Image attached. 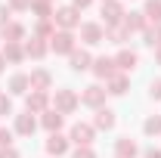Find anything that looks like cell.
Returning <instances> with one entry per match:
<instances>
[{
    "label": "cell",
    "instance_id": "9a60e30c",
    "mask_svg": "<svg viewBox=\"0 0 161 158\" xmlns=\"http://www.w3.org/2000/svg\"><path fill=\"white\" fill-rule=\"evenodd\" d=\"M25 53L34 56V59H40V56L47 53V47H43V40H40V37H31V40H28V47H25Z\"/></svg>",
    "mask_w": 161,
    "mask_h": 158
},
{
    "label": "cell",
    "instance_id": "5b68a950",
    "mask_svg": "<svg viewBox=\"0 0 161 158\" xmlns=\"http://www.w3.org/2000/svg\"><path fill=\"white\" fill-rule=\"evenodd\" d=\"M56 22H59L62 28H75V25H78V9H75V6L59 9V13H56Z\"/></svg>",
    "mask_w": 161,
    "mask_h": 158
},
{
    "label": "cell",
    "instance_id": "484cf974",
    "mask_svg": "<svg viewBox=\"0 0 161 158\" xmlns=\"http://www.w3.org/2000/svg\"><path fill=\"white\" fill-rule=\"evenodd\" d=\"M146 133H161V118H149L146 121Z\"/></svg>",
    "mask_w": 161,
    "mask_h": 158
},
{
    "label": "cell",
    "instance_id": "f546056e",
    "mask_svg": "<svg viewBox=\"0 0 161 158\" xmlns=\"http://www.w3.org/2000/svg\"><path fill=\"white\" fill-rule=\"evenodd\" d=\"M75 158H96V155H93V152L84 146V149H78V152H75Z\"/></svg>",
    "mask_w": 161,
    "mask_h": 158
},
{
    "label": "cell",
    "instance_id": "ffe728a7",
    "mask_svg": "<svg viewBox=\"0 0 161 158\" xmlns=\"http://www.w3.org/2000/svg\"><path fill=\"white\" fill-rule=\"evenodd\" d=\"M71 68H75V71L90 68V56H87V53H71Z\"/></svg>",
    "mask_w": 161,
    "mask_h": 158
},
{
    "label": "cell",
    "instance_id": "3957f363",
    "mask_svg": "<svg viewBox=\"0 0 161 158\" xmlns=\"http://www.w3.org/2000/svg\"><path fill=\"white\" fill-rule=\"evenodd\" d=\"M71 139H75L78 146H90V143H93V127H90V124H75V127H71Z\"/></svg>",
    "mask_w": 161,
    "mask_h": 158
},
{
    "label": "cell",
    "instance_id": "7c38bea8",
    "mask_svg": "<svg viewBox=\"0 0 161 158\" xmlns=\"http://www.w3.org/2000/svg\"><path fill=\"white\" fill-rule=\"evenodd\" d=\"M28 81H31V87L40 90V93H47V90H50V75H47V71H34Z\"/></svg>",
    "mask_w": 161,
    "mask_h": 158
},
{
    "label": "cell",
    "instance_id": "9c48e42d",
    "mask_svg": "<svg viewBox=\"0 0 161 158\" xmlns=\"http://www.w3.org/2000/svg\"><path fill=\"white\" fill-rule=\"evenodd\" d=\"M93 71H96L99 78H112V75H115V59H105V56H102V59H96Z\"/></svg>",
    "mask_w": 161,
    "mask_h": 158
},
{
    "label": "cell",
    "instance_id": "836d02e7",
    "mask_svg": "<svg viewBox=\"0 0 161 158\" xmlns=\"http://www.w3.org/2000/svg\"><path fill=\"white\" fill-rule=\"evenodd\" d=\"M84 6H90V0H75V9H84Z\"/></svg>",
    "mask_w": 161,
    "mask_h": 158
},
{
    "label": "cell",
    "instance_id": "f35d334b",
    "mask_svg": "<svg viewBox=\"0 0 161 158\" xmlns=\"http://www.w3.org/2000/svg\"><path fill=\"white\" fill-rule=\"evenodd\" d=\"M108 3H115V0H108Z\"/></svg>",
    "mask_w": 161,
    "mask_h": 158
},
{
    "label": "cell",
    "instance_id": "52a82bcc",
    "mask_svg": "<svg viewBox=\"0 0 161 158\" xmlns=\"http://www.w3.org/2000/svg\"><path fill=\"white\" fill-rule=\"evenodd\" d=\"M80 37L87 40V43H99L102 40V28L93 25V22H90V25H80Z\"/></svg>",
    "mask_w": 161,
    "mask_h": 158
},
{
    "label": "cell",
    "instance_id": "8fae6325",
    "mask_svg": "<svg viewBox=\"0 0 161 158\" xmlns=\"http://www.w3.org/2000/svg\"><path fill=\"white\" fill-rule=\"evenodd\" d=\"M115 65H118L121 71H130V68L136 65V53H130V50H124V53H118V59H115Z\"/></svg>",
    "mask_w": 161,
    "mask_h": 158
},
{
    "label": "cell",
    "instance_id": "ac0fdd59",
    "mask_svg": "<svg viewBox=\"0 0 161 158\" xmlns=\"http://www.w3.org/2000/svg\"><path fill=\"white\" fill-rule=\"evenodd\" d=\"M22 47L19 43H6V50H3V59H9V62H22Z\"/></svg>",
    "mask_w": 161,
    "mask_h": 158
},
{
    "label": "cell",
    "instance_id": "44dd1931",
    "mask_svg": "<svg viewBox=\"0 0 161 158\" xmlns=\"http://www.w3.org/2000/svg\"><path fill=\"white\" fill-rule=\"evenodd\" d=\"M118 155L121 158H133L136 155V146H133L130 139H118Z\"/></svg>",
    "mask_w": 161,
    "mask_h": 158
},
{
    "label": "cell",
    "instance_id": "cb8c5ba5",
    "mask_svg": "<svg viewBox=\"0 0 161 158\" xmlns=\"http://www.w3.org/2000/svg\"><path fill=\"white\" fill-rule=\"evenodd\" d=\"M146 16L161 22V0H149V3H146Z\"/></svg>",
    "mask_w": 161,
    "mask_h": 158
},
{
    "label": "cell",
    "instance_id": "d590c367",
    "mask_svg": "<svg viewBox=\"0 0 161 158\" xmlns=\"http://www.w3.org/2000/svg\"><path fill=\"white\" fill-rule=\"evenodd\" d=\"M146 158H161V152H158V149H149V152H146Z\"/></svg>",
    "mask_w": 161,
    "mask_h": 158
},
{
    "label": "cell",
    "instance_id": "7a4b0ae2",
    "mask_svg": "<svg viewBox=\"0 0 161 158\" xmlns=\"http://www.w3.org/2000/svg\"><path fill=\"white\" fill-rule=\"evenodd\" d=\"M53 50H56V53H75V37H71V31L53 34Z\"/></svg>",
    "mask_w": 161,
    "mask_h": 158
},
{
    "label": "cell",
    "instance_id": "74e56055",
    "mask_svg": "<svg viewBox=\"0 0 161 158\" xmlns=\"http://www.w3.org/2000/svg\"><path fill=\"white\" fill-rule=\"evenodd\" d=\"M158 59H161V50H158Z\"/></svg>",
    "mask_w": 161,
    "mask_h": 158
},
{
    "label": "cell",
    "instance_id": "e575fe53",
    "mask_svg": "<svg viewBox=\"0 0 161 158\" xmlns=\"http://www.w3.org/2000/svg\"><path fill=\"white\" fill-rule=\"evenodd\" d=\"M0 158H19V155H16L13 149H6V152H0Z\"/></svg>",
    "mask_w": 161,
    "mask_h": 158
},
{
    "label": "cell",
    "instance_id": "8992f818",
    "mask_svg": "<svg viewBox=\"0 0 161 158\" xmlns=\"http://www.w3.org/2000/svg\"><path fill=\"white\" fill-rule=\"evenodd\" d=\"M121 16H124V13H121L118 3H105V6H102V19H105V25H118Z\"/></svg>",
    "mask_w": 161,
    "mask_h": 158
},
{
    "label": "cell",
    "instance_id": "ba28073f",
    "mask_svg": "<svg viewBox=\"0 0 161 158\" xmlns=\"http://www.w3.org/2000/svg\"><path fill=\"white\" fill-rule=\"evenodd\" d=\"M65 149H68V139L59 137V133H53V137L47 139V152H50V155H62Z\"/></svg>",
    "mask_w": 161,
    "mask_h": 158
},
{
    "label": "cell",
    "instance_id": "2e32d148",
    "mask_svg": "<svg viewBox=\"0 0 161 158\" xmlns=\"http://www.w3.org/2000/svg\"><path fill=\"white\" fill-rule=\"evenodd\" d=\"M43 127L56 133V130L62 127V115H59V112H47V115H43Z\"/></svg>",
    "mask_w": 161,
    "mask_h": 158
},
{
    "label": "cell",
    "instance_id": "8d00e7d4",
    "mask_svg": "<svg viewBox=\"0 0 161 158\" xmlns=\"http://www.w3.org/2000/svg\"><path fill=\"white\" fill-rule=\"evenodd\" d=\"M0 68H3V56H0Z\"/></svg>",
    "mask_w": 161,
    "mask_h": 158
},
{
    "label": "cell",
    "instance_id": "277c9868",
    "mask_svg": "<svg viewBox=\"0 0 161 158\" xmlns=\"http://www.w3.org/2000/svg\"><path fill=\"white\" fill-rule=\"evenodd\" d=\"M105 93H108V90H102V87H87V90H84V96H80V102H84V105H93V109H96V105H102Z\"/></svg>",
    "mask_w": 161,
    "mask_h": 158
},
{
    "label": "cell",
    "instance_id": "d6986e66",
    "mask_svg": "<svg viewBox=\"0 0 161 158\" xmlns=\"http://www.w3.org/2000/svg\"><path fill=\"white\" fill-rule=\"evenodd\" d=\"M142 25H146V22H142V13H130V16L124 19V28H127V31H140Z\"/></svg>",
    "mask_w": 161,
    "mask_h": 158
},
{
    "label": "cell",
    "instance_id": "7402d4cb",
    "mask_svg": "<svg viewBox=\"0 0 161 158\" xmlns=\"http://www.w3.org/2000/svg\"><path fill=\"white\" fill-rule=\"evenodd\" d=\"M25 87H31V81L25 78V75H16V78L9 81V90L13 93H25Z\"/></svg>",
    "mask_w": 161,
    "mask_h": 158
},
{
    "label": "cell",
    "instance_id": "83f0119b",
    "mask_svg": "<svg viewBox=\"0 0 161 158\" xmlns=\"http://www.w3.org/2000/svg\"><path fill=\"white\" fill-rule=\"evenodd\" d=\"M0 25H3V28L9 25V9H6V6H0Z\"/></svg>",
    "mask_w": 161,
    "mask_h": 158
},
{
    "label": "cell",
    "instance_id": "e0dca14e",
    "mask_svg": "<svg viewBox=\"0 0 161 158\" xmlns=\"http://www.w3.org/2000/svg\"><path fill=\"white\" fill-rule=\"evenodd\" d=\"M43 105H47V93H31V96H28V112H40V109H43Z\"/></svg>",
    "mask_w": 161,
    "mask_h": 158
},
{
    "label": "cell",
    "instance_id": "30bf717a",
    "mask_svg": "<svg viewBox=\"0 0 161 158\" xmlns=\"http://www.w3.org/2000/svg\"><path fill=\"white\" fill-rule=\"evenodd\" d=\"M34 127H37V124H34V118H31V112H28V115H19V118H16V130H19L22 137L34 133Z\"/></svg>",
    "mask_w": 161,
    "mask_h": 158
},
{
    "label": "cell",
    "instance_id": "d4e9b609",
    "mask_svg": "<svg viewBox=\"0 0 161 158\" xmlns=\"http://www.w3.org/2000/svg\"><path fill=\"white\" fill-rule=\"evenodd\" d=\"M146 43H149V47H158L161 43V28H149V31H146Z\"/></svg>",
    "mask_w": 161,
    "mask_h": 158
},
{
    "label": "cell",
    "instance_id": "4dcf8cb0",
    "mask_svg": "<svg viewBox=\"0 0 161 158\" xmlns=\"http://www.w3.org/2000/svg\"><path fill=\"white\" fill-rule=\"evenodd\" d=\"M9 139H13L9 130H0V146H9Z\"/></svg>",
    "mask_w": 161,
    "mask_h": 158
},
{
    "label": "cell",
    "instance_id": "5bb4252c",
    "mask_svg": "<svg viewBox=\"0 0 161 158\" xmlns=\"http://www.w3.org/2000/svg\"><path fill=\"white\" fill-rule=\"evenodd\" d=\"M96 127H102V130L115 127V112H108V109H99V112H96Z\"/></svg>",
    "mask_w": 161,
    "mask_h": 158
},
{
    "label": "cell",
    "instance_id": "4fadbf2b",
    "mask_svg": "<svg viewBox=\"0 0 161 158\" xmlns=\"http://www.w3.org/2000/svg\"><path fill=\"white\" fill-rule=\"evenodd\" d=\"M22 34H25V28H22V25H16V22H9V25L3 28V37H6V43H19Z\"/></svg>",
    "mask_w": 161,
    "mask_h": 158
},
{
    "label": "cell",
    "instance_id": "1f68e13d",
    "mask_svg": "<svg viewBox=\"0 0 161 158\" xmlns=\"http://www.w3.org/2000/svg\"><path fill=\"white\" fill-rule=\"evenodd\" d=\"M13 6H16V9H28V6H31V0H13Z\"/></svg>",
    "mask_w": 161,
    "mask_h": 158
},
{
    "label": "cell",
    "instance_id": "f1b7e54d",
    "mask_svg": "<svg viewBox=\"0 0 161 158\" xmlns=\"http://www.w3.org/2000/svg\"><path fill=\"white\" fill-rule=\"evenodd\" d=\"M149 93H152V99H161V81L152 84V90H149Z\"/></svg>",
    "mask_w": 161,
    "mask_h": 158
},
{
    "label": "cell",
    "instance_id": "d6a6232c",
    "mask_svg": "<svg viewBox=\"0 0 161 158\" xmlns=\"http://www.w3.org/2000/svg\"><path fill=\"white\" fill-rule=\"evenodd\" d=\"M108 37L115 40V43H121V40H124V31H112V34H108Z\"/></svg>",
    "mask_w": 161,
    "mask_h": 158
},
{
    "label": "cell",
    "instance_id": "6da1fadb",
    "mask_svg": "<svg viewBox=\"0 0 161 158\" xmlns=\"http://www.w3.org/2000/svg\"><path fill=\"white\" fill-rule=\"evenodd\" d=\"M75 105H78V96L71 90H56V112L59 115H68Z\"/></svg>",
    "mask_w": 161,
    "mask_h": 158
},
{
    "label": "cell",
    "instance_id": "4316f807",
    "mask_svg": "<svg viewBox=\"0 0 161 158\" xmlns=\"http://www.w3.org/2000/svg\"><path fill=\"white\" fill-rule=\"evenodd\" d=\"M9 112H13V102H9V96L0 93V115H9Z\"/></svg>",
    "mask_w": 161,
    "mask_h": 158
},
{
    "label": "cell",
    "instance_id": "603a6c76",
    "mask_svg": "<svg viewBox=\"0 0 161 158\" xmlns=\"http://www.w3.org/2000/svg\"><path fill=\"white\" fill-rule=\"evenodd\" d=\"M127 90V78L124 75H118V78H112V84H108V93H115V96H121Z\"/></svg>",
    "mask_w": 161,
    "mask_h": 158
}]
</instances>
